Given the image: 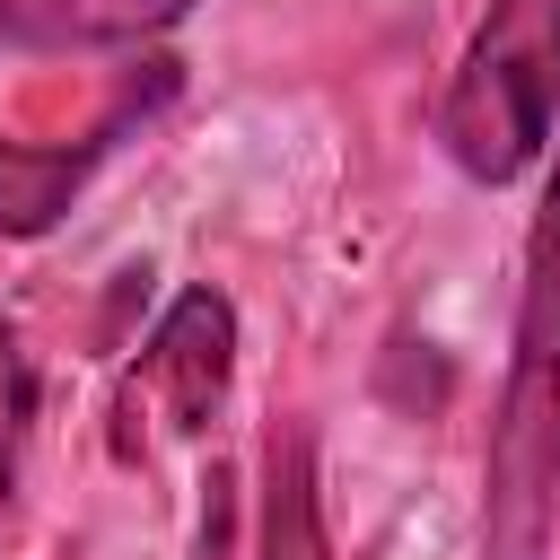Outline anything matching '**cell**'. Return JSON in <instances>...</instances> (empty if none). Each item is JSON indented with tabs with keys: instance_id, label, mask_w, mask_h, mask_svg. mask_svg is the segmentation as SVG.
<instances>
[{
	"instance_id": "cell-1",
	"label": "cell",
	"mask_w": 560,
	"mask_h": 560,
	"mask_svg": "<svg viewBox=\"0 0 560 560\" xmlns=\"http://www.w3.org/2000/svg\"><path fill=\"white\" fill-rule=\"evenodd\" d=\"M551 525H560V158H551V184H542V210L525 236L516 350H508L490 490H481V560H542Z\"/></svg>"
},
{
	"instance_id": "cell-2",
	"label": "cell",
	"mask_w": 560,
	"mask_h": 560,
	"mask_svg": "<svg viewBox=\"0 0 560 560\" xmlns=\"http://www.w3.org/2000/svg\"><path fill=\"white\" fill-rule=\"evenodd\" d=\"M551 131H560V0H490L446 79L438 140L472 184H516L551 149Z\"/></svg>"
},
{
	"instance_id": "cell-3",
	"label": "cell",
	"mask_w": 560,
	"mask_h": 560,
	"mask_svg": "<svg viewBox=\"0 0 560 560\" xmlns=\"http://www.w3.org/2000/svg\"><path fill=\"white\" fill-rule=\"evenodd\" d=\"M228 368H236V315L210 289H184L149 341V385L166 402V429H210V411L228 402Z\"/></svg>"
},
{
	"instance_id": "cell-4",
	"label": "cell",
	"mask_w": 560,
	"mask_h": 560,
	"mask_svg": "<svg viewBox=\"0 0 560 560\" xmlns=\"http://www.w3.org/2000/svg\"><path fill=\"white\" fill-rule=\"evenodd\" d=\"M192 0H0V44L18 52H96L166 35Z\"/></svg>"
},
{
	"instance_id": "cell-5",
	"label": "cell",
	"mask_w": 560,
	"mask_h": 560,
	"mask_svg": "<svg viewBox=\"0 0 560 560\" xmlns=\"http://www.w3.org/2000/svg\"><path fill=\"white\" fill-rule=\"evenodd\" d=\"M105 140H114V122L96 131V140H79V149H35V140H0V236H44L70 201H79V184H88V166L105 158Z\"/></svg>"
},
{
	"instance_id": "cell-6",
	"label": "cell",
	"mask_w": 560,
	"mask_h": 560,
	"mask_svg": "<svg viewBox=\"0 0 560 560\" xmlns=\"http://www.w3.org/2000/svg\"><path fill=\"white\" fill-rule=\"evenodd\" d=\"M262 560H332L306 429H271V455H262Z\"/></svg>"
},
{
	"instance_id": "cell-7",
	"label": "cell",
	"mask_w": 560,
	"mask_h": 560,
	"mask_svg": "<svg viewBox=\"0 0 560 560\" xmlns=\"http://www.w3.org/2000/svg\"><path fill=\"white\" fill-rule=\"evenodd\" d=\"M0 516H9V464H0Z\"/></svg>"
}]
</instances>
